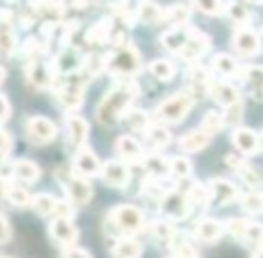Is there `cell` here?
Instances as JSON below:
<instances>
[{"label":"cell","instance_id":"1","mask_svg":"<svg viewBox=\"0 0 263 258\" xmlns=\"http://www.w3.org/2000/svg\"><path fill=\"white\" fill-rule=\"evenodd\" d=\"M140 90L136 83H120L102 99L97 108V119L104 126H113L124 115H127L129 106L138 97Z\"/></svg>","mask_w":263,"mask_h":258},{"label":"cell","instance_id":"2","mask_svg":"<svg viewBox=\"0 0 263 258\" xmlns=\"http://www.w3.org/2000/svg\"><path fill=\"white\" fill-rule=\"evenodd\" d=\"M91 73L88 72L86 68H81L73 73H68V76L63 77V81L58 84L55 88V97H58L59 104L66 109H77L83 104V95L84 90H86L88 83L91 81Z\"/></svg>","mask_w":263,"mask_h":258},{"label":"cell","instance_id":"3","mask_svg":"<svg viewBox=\"0 0 263 258\" xmlns=\"http://www.w3.org/2000/svg\"><path fill=\"white\" fill-rule=\"evenodd\" d=\"M142 68V58L135 45H122L115 52L106 54L104 70L113 76H135Z\"/></svg>","mask_w":263,"mask_h":258},{"label":"cell","instance_id":"4","mask_svg":"<svg viewBox=\"0 0 263 258\" xmlns=\"http://www.w3.org/2000/svg\"><path fill=\"white\" fill-rule=\"evenodd\" d=\"M109 219L113 226L120 231L124 237H133L135 233L142 231L143 228V213L140 208L133 205H120L111 210Z\"/></svg>","mask_w":263,"mask_h":258},{"label":"cell","instance_id":"5","mask_svg":"<svg viewBox=\"0 0 263 258\" xmlns=\"http://www.w3.org/2000/svg\"><path fill=\"white\" fill-rule=\"evenodd\" d=\"M194 106V95L192 94H176L172 97H168L166 101H163L161 104L156 108V119L161 122H179L186 117V113Z\"/></svg>","mask_w":263,"mask_h":258},{"label":"cell","instance_id":"6","mask_svg":"<svg viewBox=\"0 0 263 258\" xmlns=\"http://www.w3.org/2000/svg\"><path fill=\"white\" fill-rule=\"evenodd\" d=\"M25 77L34 88L45 90L55 84V72L52 68V63H45L42 58H34L29 60L25 65Z\"/></svg>","mask_w":263,"mask_h":258},{"label":"cell","instance_id":"7","mask_svg":"<svg viewBox=\"0 0 263 258\" xmlns=\"http://www.w3.org/2000/svg\"><path fill=\"white\" fill-rule=\"evenodd\" d=\"M32 208L43 217H54V219H70L72 215V206L65 201L52 197L49 194H40L34 195L32 201Z\"/></svg>","mask_w":263,"mask_h":258},{"label":"cell","instance_id":"8","mask_svg":"<svg viewBox=\"0 0 263 258\" xmlns=\"http://www.w3.org/2000/svg\"><path fill=\"white\" fill-rule=\"evenodd\" d=\"M210 45H211V40L206 32L199 31L197 27H188V40L177 56L186 61H194L197 58H201L204 52H208Z\"/></svg>","mask_w":263,"mask_h":258},{"label":"cell","instance_id":"9","mask_svg":"<svg viewBox=\"0 0 263 258\" xmlns=\"http://www.w3.org/2000/svg\"><path fill=\"white\" fill-rule=\"evenodd\" d=\"M161 212L165 213L168 219L181 220L192 212V201L188 195L177 192V190H170V192L161 199Z\"/></svg>","mask_w":263,"mask_h":258},{"label":"cell","instance_id":"10","mask_svg":"<svg viewBox=\"0 0 263 258\" xmlns=\"http://www.w3.org/2000/svg\"><path fill=\"white\" fill-rule=\"evenodd\" d=\"M102 165L99 161V158L95 156V153L90 147H81L77 149L76 156H73V174L79 178H88V176L101 174Z\"/></svg>","mask_w":263,"mask_h":258},{"label":"cell","instance_id":"11","mask_svg":"<svg viewBox=\"0 0 263 258\" xmlns=\"http://www.w3.org/2000/svg\"><path fill=\"white\" fill-rule=\"evenodd\" d=\"M58 127L47 117H31L27 120V136L32 143H49L55 138Z\"/></svg>","mask_w":263,"mask_h":258},{"label":"cell","instance_id":"12","mask_svg":"<svg viewBox=\"0 0 263 258\" xmlns=\"http://www.w3.org/2000/svg\"><path fill=\"white\" fill-rule=\"evenodd\" d=\"M233 45L236 52L243 56H256L261 50V40L258 32L251 27H238L233 36Z\"/></svg>","mask_w":263,"mask_h":258},{"label":"cell","instance_id":"13","mask_svg":"<svg viewBox=\"0 0 263 258\" xmlns=\"http://www.w3.org/2000/svg\"><path fill=\"white\" fill-rule=\"evenodd\" d=\"M83 65H84V60L76 47H66V49L61 50L52 61V68H54L55 76H58V73L68 76V73H73V72H77V70H81Z\"/></svg>","mask_w":263,"mask_h":258},{"label":"cell","instance_id":"14","mask_svg":"<svg viewBox=\"0 0 263 258\" xmlns=\"http://www.w3.org/2000/svg\"><path fill=\"white\" fill-rule=\"evenodd\" d=\"M65 192L70 202H73V205H88L91 195H93L90 183L76 174L68 176V179L65 181Z\"/></svg>","mask_w":263,"mask_h":258},{"label":"cell","instance_id":"15","mask_svg":"<svg viewBox=\"0 0 263 258\" xmlns=\"http://www.w3.org/2000/svg\"><path fill=\"white\" fill-rule=\"evenodd\" d=\"M101 176L106 185L115 187V189H124L129 183V169L124 161L109 160L102 165Z\"/></svg>","mask_w":263,"mask_h":258},{"label":"cell","instance_id":"16","mask_svg":"<svg viewBox=\"0 0 263 258\" xmlns=\"http://www.w3.org/2000/svg\"><path fill=\"white\" fill-rule=\"evenodd\" d=\"M233 143H235V147L240 151V153L247 154V156L256 154L258 151H260V145H261L258 133L253 131V129H249V127L235 129V133H233Z\"/></svg>","mask_w":263,"mask_h":258},{"label":"cell","instance_id":"17","mask_svg":"<svg viewBox=\"0 0 263 258\" xmlns=\"http://www.w3.org/2000/svg\"><path fill=\"white\" fill-rule=\"evenodd\" d=\"M210 192H211V201L218 206L229 205V202L236 201L238 197V189L233 185L228 179H213L210 183Z\"/></svg>","mask_w":263,"mask_h":258},{"label":"cell","instance_id":"18","mask_svg":"<svg viewBox=\"0 0 263 258\" xmlns=\"http://www.w3.org/2000/svg\"><path fill=\"white\" fill-rule=\"evenodd\" d=\"M210 94L215 99V102H218L220 106H224L226 109L233 108L240 102V94L233 84L226 83V81H218V83H211Z\"/></svg>","mask_w":263,"mask_h":258},{"label":"cell","instance_id":"19","mask_svg":"<svg viewBox=\"0 0 263 258\" xmlns=\"http://www.w3.org/2000/svg\"><path fill=\"white\" fill-rule=\"evenodd\" d=\"M50 235L63 246L73 248V244L77 242V230L72 224L70 219H54V223L50 224Z\"/></svg>","mask_w":263,"mask_h":258},{"label":"cell","instance_id":"20","mask_svg":"<svg viewBox=\"0 0 263 258\" xmlns=\"http://www.w3.org/2000/svg\"><path fill=\"white\" fill-rule=\"evenodd\" d=\"M66 127H68V142L72 147L81 149L88 138V122L79 115L66 117Z\"/></svg>","mask_w":263,"mask_h":258},{"label":"cell","instance_id":"21","mask_svg":"<svg viewBox=\"0 0 263 258\" xmlns=\"http://www.w3.org/2000/svg\"><path fill=\"white\" fill-rule=\"evenodd\" d=\"M111 38H113V24H111L109 18H104V20L93 24L84 34V40L90 45H102L106 42H111Z\"/></svg>","mask_w":263,"mask_h":258},{"label":"cell","instance_id":"22","mask_svg":"<svg viewBox=\"0 0 263 258\" xmlns=\"http://www.w3.org/2000/svg\"><path fill=\"white\" fill-rule=\"evenodd\" d=\"M222 231H224L222 223H218V220H215V219H210V217L201 219L195 224V235H197V238L202 242H208V244L218 241Z\"/></svg>","mask_w":263,"mask_h":258},{"label":"cell","instance_id":"23","mask_svg":"<svg viewBox=\"0 0 263 258\" xmlns=\"http://www.w3.org/2000/svg\"><path fill=\"white\" fill-rule=\"evenodd\" d=\"M188 81H190V94L194 95H202L206 91H210V86H211V81H210V73L204 66H192L188 70Z\"/></svg>","mask_w":263,"mask_h":258},{"label":"cell","instance_id":"24","mask_svg":"<svg viewBox=\"0 0 263 258\" xmlns=\"http://www.w3.org/2000/svg\"><path fill=\"white\" fill-rule=\"evenodd\" d=\"M210 142H211V135L201 127V129H195V131L188 133V135H184L183 138L179 140V145H181V149L186 151V153H197V151L208 147Z\"/></svg>","mask_w":263,"mask_h":258},{"label":"cell","instance_id":"25","mask_svg":"<svg viewBox=\"0 0 263 258\" xmlns=\"http://www.w3.org/2000/svg\"><path fill=\"white\" fill-rule=\"evenodd\" d=\"M117 151L125 161H142L143 160V151L140 147V143L136 142L133 136H120L117 140Z\"/></svg>","mask_w":263,"mask_h":258},{"label":"cell","instance_id":"26","mask_svg":"<svg viewBox=\"0 0 263 258\" xmlns=\"http://www.w3.org/2000/svg\"><path fill=\"white\" fill-rule=\"evenodd\" d=\"M11 176L18 178L20 181L32 183L40 178V167L31 160H18L11 163Z\"/></svg>","mask_w":263,"mask_h":258},{"label":"cell","instance_id":"27","mask_svg":"<svg viewBox=\"0 0 263 258\" xmlns=\"http://www.w3.org/2000/svg\"><path fill=\"white\" fill-rule=\"evenodd\" d=\"M142 165H143V169L149 172L153 179H163L170 174V161H166L165 158L158 156V154L143 156Z\"/></svg>","mask_w":263,"mask_h":258},{"label":"cell","instance_id":"28","mask_svg":"<svg viewBox=\"0 0 263 258\" xmlns=\"http://www.w3.org/2000/svg\"><path fill=\"white\" fill-rule=\"evenodd\" d=\"M142 255V246L133 237H122L113 246L115 258H140Z\"/></svg>","mask_w":263,"mask_h":258},{"label":"cell","instance_id":"29","mask_svg":"<svg viewBox=\"0 0 263 258\" xmlns=\"http://www.w3.org/2000/svg\"><path fill=\"white\" fill-rule=\"evenodd\" d=\"M136 16L142 22H145V24H154V22H159L161 18H165V11L153 2H142L138 6V11H136Z\"/></svg>","mask_w":263,"mask_h":258},{"label":"cell","instance_id":"30","mask_svg":"<svg viewBox=\"0 0 263 258\" xmlns=\"http://www.w3.org/2000/svg\"><path fill=\"white\" fill-rule=\"evenodd\" d=\"M243 77H246L247 84L253 90V95L258 99H263V68L260 66H249L243 70Z\"/></svg>","mask_w":263,"mask_h":258},{"label":"cell","instance_id":"31","mask_svg":"<svg viewBox=\"0 0 263 258\" xmlns=\"http://www.w3.org/2000/svg\"><path fill=\"white\" fill-rule=\"evenodd\" d=\"M213 68H215V72L222 73V76H226V77H231L238 73V65H236V61L233 60L231 56H228V54H217V56L213 58Z\"/></svg>","mask_w":263,"mask_h":258},{"label":"cell","instance_id":"32","mask_svg":"<svg viewBox=\"0 0 263 258\" xmlns=\"http://www.w3.org/2000/svg\"><path fill=\"white\" fill-rule=\"evenodd\" d=\"M149 70L156 79L159 81H170L176 76V66L170 63L168 60H156L149 65Z\"/></svg>","mask_w":263,"mask_h":258},{"label":"cell","instance_id":"33","mask_svg":"<svg viewBox=\"0 0 263 258\" xmlns=\"http://www.w3.org/2000/svg\"><path fill=\"white\" fill-rule=\"evenodd\" d=\"M14 32L9 24H0V56L7 58L14 50Z\"/></svg>","mask_w":263,"mask_h":258},{"label":"cell","instance_id":"34","mask_svg":"<svg viewBox=\"0 0 263 258\" xmlns=\"http://www.w3.org/2000/svg\"><path fill=\"white\" fill-rule=\"evenodd\" d=\"M6 199L16 206H32V201H34V197H32L29 190H25L24 187H16V185L9 187V190H7V194H6Z\"/></svg>","mask_w":263,"mask_h":258},{"label":"cell","instance_id":"35","mask_svg":"<svg viewBox=\"0 0 263 258\" xmlns=\"http://www.w3.org/2000/svg\"><path fill=\"white\" fill-rule=\"evenodd\" d=\"M145 136L154 147H166L172 140L170 131L163 126H149V129L145 131Z\"/></svg>","mask_w":263,"mask_h":258},{"label":"cell","instance_id":"36","mask_svg":"<svg viewBox=\"0 0 263 258\" xmlns=\"http://www.w3.org/2000/svg\"><path fill=\"white\" fill-rule=\"evenodd\" d=\"M31 7L34 9V14H40V16L59 18L63 13H65V4H59V2H40V4H31Z\"/></svg>","mask_w":263,"mask_h":258},{"label":"cell","instance_id":"37","mask_svg":"<svg viewBox=\"0 0 263 258\" xmlns=\"http://www.w3.org/2000/svg\"><path fill=\"white\" fill-rule=\"evenodd\" d=\"M151 228H153V235L161 242H172L177 235L176 230H174V226L168 223V220H156V223H153Z\"/></svg>","mask_w":263,"mask_h":258},{"label":"cell","instance_id":"38","mask_svg":"<svg viewBox=\"0 0 263 258\" xmlns=\"http://www.w3.org/2000/svg\"><path fill=\"white\" fill-rule=\"evenodd\" d=\"M125 119H127V124L135 129V131H147L151 126L149 117H147V113L142 112V109H133V112H127Z\"/></svg>","mask_w":263,"mask_h":258},{"label":"cell","instance_id":"39","mask_svg":"<svg viewBox=\"0 0 263 258\" xmlns=\"http://www.w3.org/2000/svg\"><path fill=\"white\" fill-rule=\"evenodd\" d=\"M170 174L176 176V178H186L192 174V163L190 160L183 156H174L170 160Z\"/></svg>","mask_w":263,"mask_h":258},{"label":"cell","instance_id":"40","mask_svg":"<svg viewBox=\"0 0 263 258\" xmlns=\"http://www.w3.org/2000/svg\"><path fill=\"white\" fill-rule=\"evenodd\" d=\"M222 127H224V117L215 112L206 113L204 119H202V129H204L206 133H210V135L213 136L215 133H218Z\"/></svg>","mask_w":263,"mask_h":258},{"label":"cell","instance_id":"41","mask_svg":"<svg viewBox=\"0 0 263 258\" xmlns=\"http://www.w3.org/2000/svg\"><path fill=\"white\" fill-rule=\"evenodd\" d=\"M243 238H246L249 244H253V246H256V248L263 249V224L253 223V220H251L249 228H247V231H246V237H243Z\"/></svg>","mask_w":263,"mask_h":258},{"label":"cell","instance_id":"42","mask_svg":"<svg viewBox=\"0 0 263 258\" xmlns=\"http://www.w3.org/2000/svg\"><path fill=\"white\" fill-rule=\"evenodd\" d=\"M226 13L229 14V18H231L233 22H236V24H240V25L247 24L249 18H251L247 7L242 6V4H229L228 9H226Z\"/></svg>","mask_w":263,"mask_h":258},{"label":"cell","instance_id":"43","mask_svg":"<svg viewBox=\"0 0 263 258\" xmlns=\"http://www.w3.org/2000/svg\"><path fill=\"white\" fill-rule=\"evenodd\" d=\"M242 206L247 213L263 212V194H247L242 197Z\"/></svg>","mask_w":263,"mask_h":258},{"label":"cell","instance_id":"44","mask_svg":"<svg viewBox=\"0 0 263 258\" xmlns=\"http://www.w3.org/2000/svg\"><path fill=\"white\" fill-rule=\"evenodd\" d=\"M165 16L170 20V24L174 27H186V22H188V11L181 6H176L172 9H168L165 13Z\"/></svg>","mask_w":263,"mask_h":258},{"label":"cell","instance_id":"45","mask_svg":"<svg viewBox=\"0 0 263 258\" xmlns=\"http://www.w3.org/2000/svg\"><path fill=\"white\" fill-rule=\"evenodd\" d=\"M249 223L251 220H247V219H231L226 223V228H228L229 233H233L235 237L243 238L246 237L247 228H249Z\"/></svg>","mask_w":263,"mask_h":258},{"label":"cell","instance_id":"46","mask_svg":"<svg viewBox=\"0 0 263 258\" xmlns=\"http://www.w3.org/2000/svg\"><path fill=\"white\" fill-rule=\"evenodd\" d=\"M195 9H199L201 13L208 14V16H217V14L224 13L228 9V6L224 4H218V2H204V4H195Z\"/></svg>","mask_w":263,"mask_h":258},{"label":"cell","instance_id":"47","mask_svg":"<svg viewBox=\"0 0 263 258\" xmlns=\"http://www.w3.org/2000/svg\"><path fill=\"white\" fill-rule=\"evenodd\" d=\"M242 119V102H238L233 108H228V113L224 115V124H238Z\"/></svg>","mask_w":263,"mask_h":258},{"label":"cell","instance_id":"48","mask_svg":"<svg viewBox=\"0 0 263 258\" xmlns=\"http://www.w3.org/2000/svg\"><path fill=\"white\" fill-rule=\"evenodd\" d=\"M11 147H13V140H11V136L7 135L6 131L0 129V160H4V158L9 154Z\"/></svg>","mask_w":263,"mask_h":258},{"label":"cell","instance_id":"49","mask_svg":"<svg viewBox=\"0 0 263 258\" xmlns=\"http://www.w3.org/2000/svg\"><path fill=\"white\" fill-rule=\"evenodd\" d=\"M9 238H11V226L6 217L0 213V244H6Z\"/></svg>","mask_w":263,"mask_h":258},{"label":"cell","instance_id":"50","mask_svg":"<svg viewBox=\"0 0 263 258\" xmlns=\"http://www.w3.org/2000/svg\"><path fill=\"white\" fill-rule=\"evenodd\" d=\"M65 258H91L90 253L81 248H68L65 251Z\"/></svg>","mask_w":263,"mask_h":258},{"label":"cell","instance_id":"51","mask_svg":"<svg viewBox=\"0 0 263 258\" xmlns=\"http://www.w3.org/2000/svg\"><path fill=\"white\" fill-rule=\"evenodd\" d=\"M9 104H7L6 97L4 95H0V124L4 122V120H7V117H9Z\"/></svg>","mask_w":263,"mask_h":258},{"label":"cell","instance_id":"52","mask_svg":"<svg viewBox=\"0 0 263 258\" xmlns=\"http://www.w3.org/2000/svg\"><path fill=\"white\" fill-rule=\"evenodd\" d=\"M11 183H9V178H6V176L0 174V197H6L7 190H9Z\"/></svg>","mask_w":263,"mask_h":258},{"label":"cell","instance_id":"53","mask_svg":"<svg viewBox=\"0 0 263 258\" xmlns=\"http://www.w3.org/2000/svg\"><path fill=\"white\" fill-rule=\"evenodd\" d=\"M11 20H13V11L0 7V24H11Z\"/></svg>","mask_w":263,"mask_h":258},{"label":"cell","instance_id":"54","mask_svg":"<svg viewBox=\"0 0 263 258\" xmlns=\"http://www.w3.org/2000/svg\"><path fill=\"white\" fill-rule=\"evenodd\" d=\"M4 77H6V72H4V68L0 66V83L4 81Z\"/></svg>","mask_w":263,"mask_h":258},{"label":"cell","instance_id":"55","mask_svg":"<svg viewBox=\"0 0 263 258\" xmlns=\"http://www.w3.org/2000/svg\"><path fill=\"white\" fill-rule=\"evenodd\" d=\"M253 258H263V249H260V251H258Z\"/></svg>","mask_w":263,"mask_h":258},{"label":"cell","instance_id":"56","mask_svg":"<svg viewBox=\"0 0 263 258\" xmlns=\"http://www.w3.org/2000/svg\"><path fill=\"white\" fill-rule=\"evenodd\" d=\"M172 258H179V256H172Z\"/></svg>","mask_w":263,"mask_h":258},{"label":"cell","instance_id":"57","mask_svg":"<svg viewBox=\"0 0 263 258\" xmlns=\"http://www.w3.org/2000/svg\"><path fill=\"white\" fill-rule=\"evenodd\" d=\"M0 258H7V256H0Z\"/></svg>","mask_w":263,"mask_h":258}]
</instances>
